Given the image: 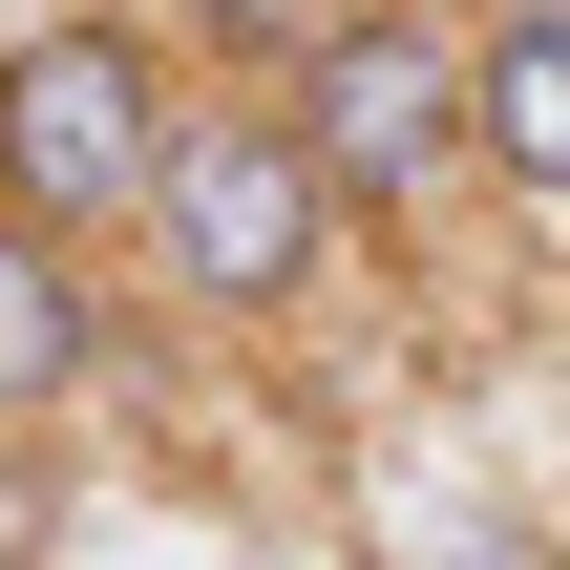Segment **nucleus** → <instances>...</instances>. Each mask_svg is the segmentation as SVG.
<instances>
[{
    "mask_svg": "<svg viewBox=\"0 0 570 570\" xmlns=\"http://www.w3.org/2000/svg\"><path fill=\"white\" fill-rule=\"evenodd\" d=\"M465 148L529 233H570V0H465Z\"/></svg>",
    "mask_w": 570,
    "mask_h": 570,
    "instance_id": "nucleus-5",
    "label": "nucleus"
},
{
    "mask_svg": "<svg viewBox=\"0 0 570 570\" xmlns=\"http://www.w3.org/2000/svg\"><path fill=\"white\" fill-rule=\"evenodd\" d=\"M381 570H570V550L529 529V508H444V529H402Z\"/></svg>",
    "mask_w": 570,
    "mask_h": 570,
    "instance_id": "nucleus-7",
    "label": "nucleus"
},
{
    "mask_svg": "<svg viewBox=\"0 0 570 570\" xmlns=\"http://www.w3.org/2000/svg\"><path fill=\"white\" fill-rule=\"evenodd\" d=\"M148 296L169 317H212V338H275V317H317V275H338V190H317V148H296V106L275 85H190V127H169V190H148Z\"/></svg>",
    "mask_w": 570,
    "mask_h": 570,
    "instance_id": "nucleus-2",
    "label": "nucleus"
},
{
    "mask_svg": "<svg viewBox=\"0 0 570 570\" xmlns=\"http://www.w3.org/2000/svg\"><path fill=\"white\" fill-rule=\"evenodd\" d=\"M275 106H296L338 233H423L444 190H487V148H465V0H338Z\"/></svg>",
    "mask_w": 570,
    "mask_h": 570,
    "instance_id": "nucleus-3",
    "label": "nucleus"
},
{
    "mask_svg": "<svg viewBox=\"0 0 570 570\" xmlns=\"http://www.w3.org/2000/svg\"><path fill=\"white\" fill-rule=\"evenodd\" d=\"M106 381H127V296H106V254L42 233V212H0V423H63V402H106Z\"/></svg>",
    "mask_w": 570,
    "mask_h": 570,
    "instance_id": "nucleus-4",
    "label": "nucleus"
},
{
    "mask_svg": "<svg viewBox=\"0 0 570 570\" xmlns=\"http://www.w3.org/2000/svg\"><path fill=\"white\" fill-rule=\"evenodd\" d=\"M169 127H190V42L148 0H42L0 21V212L127 254L148 190H169Z\"/></svg>",
    "mask_w": 570,
    "mask_h": 570,
    "instance_id": "nucleus-1",
    "label": "nucleus"
},
{
    "mask_svg": "<svg viewBox=\"0 0 570 570\" xmlns=\"http://www.w3.org/2000/svg\"><path fill=\"white\" fill-rule=\"evenodd\" d=\"M317 21H338V0H190L169 42H190V85H296V63H317Z\"/></svg>",
    "mask_w": 570,
    "mask_h": 570,
    "instance_id": "nucleus-6",
    "label": "nucleus"
},
{
    "mask_svg": "<svg viewBox=\"0 0 570 570\" xmlns=\"http://www.w3.org/2000/svg\"><path fill=\"white\" fill-rule=\"evenodd\" d=\"M42 529H63V465H42V423H0V570H42Z\"/></svg>",
    "mask_w": 570,
    "mask_h": 570,
    "instance_id": "nucleus-8",
    "label": "nucleus"
}]
</instances>
